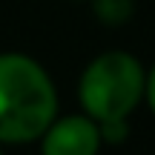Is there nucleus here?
<instances>
[{"label":"nucleus","instance_id":"nucleus-7","mask_svg":"<svg viewBox=\"0 0 155 155\" xmlns=\"http://www.w3.org/2000/svg\"><path fill=\"white\" fill-rule=\"evenodd\" d=\"M0 155H3V152H0Z\"/></svg>","mask_w":155,"mask_h":155},{"label":"nucleus","instance_id":"nucleus-5","mask_svg":"<svg viewBox=\"0 0 155 155\" xmlns=\"http://www.w3.org/2000/svg\"><path fill=\"white\" fill-rule=\"evenodd\" d=\"M104 144H124L129 138V118H112V121H95Z\"/></svg>","mask_w":155,"mask_h":155},{"label":"nucleus","instance_id":"nucleus-4","mask_svg":"<svg viewBox=\"0 0 155 155\" xmlns=\"http://www.w3.org/2000/svg\"><path fill=\"white\" fill-rule=\"evenodd\" d=\"M92 9L104 26H124L135 15V0H92Z\"/></svg>","mask_w":155,"mask_h":155},{"label":"nucleus","instance_id":"nucleus-6","mask_svg":"<svg viewBox=\"0 0 155 155\" xmlns=\"http://www.w3.org/2000/svg\"><path fill=\"white\" fill-rule=\"evenodd\" d=\"M144 98L150 104V109L155 112V63L150 66V72L144 75Z\"/></svg>","mask_w":155,"mask_h":155},{"label":"nucleus","instance_id":"nucleus-3","mask_svg":"<svg viewBox=\"0 0 155 155\" xmlns=\"http://www.w3.org/2000/svg\"><path fill=\"white\" fill-rule=\"evenodd\" d=\"M38 141L40 155H98V150L104 147L98 124L83 112L55 118Z\"/></svg>","mask_w":155,"mask_h":155},{"label":"nucleus","instance_id":"nucleus-2","mask_svg":"<svg viewBox=\"0 0 155 155\" xmlns=\"http://www.w3.org/2000/svg\"><path fill=\"white\" fill-rule=\"evenodd\" d=\"M144 66L129 52H104L92 58L78 81L83 115L92 121L129 118L144 101Z\"/></svg>","mask_w":155,"mask_h":155},{"label":"nucleus","instance_id":"nucleus-1","mask_svg":"<svg viewBox=\"0 0 155 155\" xmlns=\"http://www.w3.org/2000/svg\"><path fill=\"white\" fill-rule=\"evenodd\" d=\"M58 118V89L23 52H0V144H32Z\"/></svg>","mask_w":155,"mask_h":155}]
</instances>
